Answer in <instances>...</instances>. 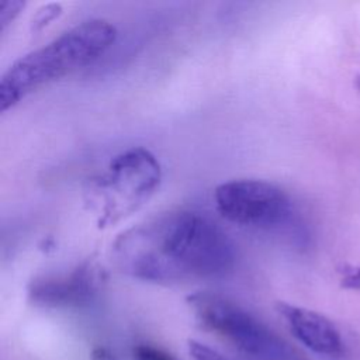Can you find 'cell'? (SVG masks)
Listing matches in <instances>:
<instances>
[{
    "mask_svg": "<svg viewBox=\"0 0 360 360\" xmlns=\"http://www.w3.org/2000/svg\"><path fill=\"white\" fill-rule=\"evenodd\" d=\"M104 281L94 260H84L66 273L42 274L28 284V298L39 307L66 308L90 302Z\"/></svg>",
    "mask_w": 360,
    "mask_h": 360,
    "instance_id": "obj_6",
    "label": "cell"
},
{
    "mask_svg": "<svg viewBox=\"0 0 360 360\" xmlns=\"http://www.w3.org/2000/svg\"><path fill=\"white\" fill-rule=\"evenodd\" d=\"M356 87L360 90V75H359L357 79H356Z\"/></svg>",
    "mask_w": 360,
    "mask_h": 360,
    "instance_id": "obj_14",
    "label": "cell"
},
{
    "mask_svg": "<svg viewBox=\"0 0 360 360\" xmlns=\"http://www.w3.org/2000/svg\"><path fill=\"white\" fill-rule=\"evenodd\" d=\"M217 211L229 222L264 231L287 226L294 215L290 195L274 183L238 179L221 183L214 191Z\"/></svg>",
    "mask_w": 360,
    "mask_h": 360,
    "instance_id": "obj_4",
    "label": "cell"
},
{
    "mask_svg": "<svg viewBox=\"0 0 360 360\" xmlns=\"http://www.w3.org/2000/svg\"><path fill=\"white\" fill-rule=\"evenodd\" d=\"M188 354L193 360H228L217 350L211 349L210 346L197 342V340H188Z\"/></svg>",
    "mask_w": 360,
    "mask_h": 360,
    "instance_id": "obj_9",
    "label": "cell"
},
{
    "mask_svg": "<svg viewBox=\"0 0 360 360\" xmlns=\"http://www.w3.org/2000/svg\"><path fill=\"white\" fill-rule=\"evenodd\" d=\"M197 318L207 328L228 338L252 354H274L283 342L246 309L214 292H195L187 298Z\"/></svg>",
    "mask_w": 360,
    "mask_h": 360,
    "instance_id": "obj_5",
    "label": "cell"
},
{
    "mask_svg": "<svg viewBox=\"0 0 360 360\" xmlns=\"http://www.w3.org/2000/svg\"><path fill=\"white\" fill-rule=\"evenodd\" d=\"M115 38L114 24L104 18H91L18 58L1 75L0 111L14 107L41 86L91 63L114 44Z\"/></svg>",
    "mask_w": 360,
    "mask_h": 360,
    "instance_id": "obj_2",
    "label": "cell"
},
{
    "mask_svg": "<svg viewBox=\"0 0 360 360\" xmlns=\"http://www.w3.org/2000/svg\"><path fill=\"white\" fill-rule=\"evenodd\" d=\"M277 309L291 333L314 353L329 357L343 353V340L338 328L322 314L287 302H278Z\"/></svg>",
    "mask_w": 360,
    "mask_h": 360,
    "instance_id": "obj_7",
    "label": "cell"
},
{
    "mask_svg": "<svg viewBox=\"0 0 360 360\" xmlns=\"http://www.w3.org/2000/svg\"><path fill=\"white\" fill-rule=\"evenodd\" d=\"M111 255L122 273L158 284L222 277L236 262L229 236L205 215L188 210L160 212L122 231Z\"/></svg>",
    "mask_w": 360,
    "mask_h": 360,
    "instance_id": "obj_1",
    "label": "cell"
},
{
    "mask_svg": "<svg viewBox=\"0 0 360 360\" xmlns=\"http://www.w3.org/2000/svg\"><path fill=\"white\" fill-rule=\"evenodd\" d=\"M162 183L158 158L142 146L115 155L107 170L89 179L84 204L98 228L115 225L141 210Z\"/></svg>",
    "mask_w": 360,
    "mask_h": 360,
    "instance_id": "obj_3",
    "label": "cell"
},
{
    "mask_svg": "<svg viewBox=\"0 0 360 360\" xmlns=\"http://www.w3.org/2000/svg\"><path fill=\"white\" fill-rule=\"evenodd\" d=\"M25 3L20 0H0V28L4 30L24 8Z\"/></svg>",
    "mask_w": 360,
    "mask_h": 360,
    "instance_id": "obj_10",
    "label": "cell"
},
{
    "mask_svg": "<svg viewBox=\"0 0 360 360\" xmlns=\"http://www.w3.org/2000/svg\"><path fill=\"white\" fill-rule=\"evenodd\" d=\"M342 273V285L346 288L360 290V266L345 264L340 270Z\"/></svg>",
    "mask_w": 360,
    "mask_h": 360,
    "instance_id": "obj_12",
    "label": "cell"
},
{
    "mask_svg": "<svg viewBox=\"0 0 360 360\" xmlns=\"http://www.w3.org/2000/svg\"><path fill=\"white\" fill-rule=\"evenodd\" d=\"M91 360H118L115 357V354L107 349V347H103V346H97L91 350V354H90Z\"/></svg>",
    "mask_w": 360,
    "mask_h": 360,
    "instance_id": "obj_13",
    "label": "cell"
},
{
    "mask_svg": "<svg viewBox=\"0 0 360 360\" xmlns=\"http://www.w3.org/2000/svg\"><path fill=\"white\" fill-rule=\"evenodd\" d=\"M134 356L136 360H173L167 353L160 349L141 345L134 349Z\"/></svg>",
    "mask_w": 360,
    "mask_h": 360,
    "instance_id": "obj_11",
    "label": "cell"
},
{
    "mask_svg": "<svg viewBox=\"0 0 360 360\" xmlns=\"http://www.w3.org/2000/svg\"><path fill=\"white\" fill-rule=\"evenodd\" d=\"M62 13V6L59 3H48L41 6L31 20V28L32 31H39L45 25H48L51 21L58 18Z\"/></svg>",
    "mask_w": 360,
    "mask_h": 360,
    "instance_id": "obj_8",
    "label": "cell"
}]
</instances>
